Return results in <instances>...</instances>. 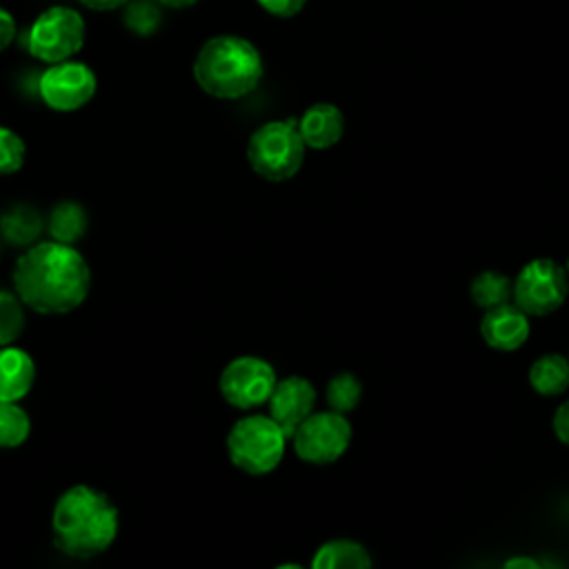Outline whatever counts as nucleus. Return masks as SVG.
Wrapping results in <instances>:
<instances>
[{"mask_svg": "<svg viewBox=\"0 0 569 569\" xmlns=\"http://www.w3.org/2000/svg\"><path fill=\"white\" fill-rule=\"evenodd\" d=\"M11 282L27 309L42 316H64L87 300L91 267L73 244L49 238L20 253Z\"/></svg>", "mask_w": 569, "mask_h": 569, "instance_id": "obj_1", "label": "nucleus"}, {"mask_svg": "<svg viewBox=\"0 0 569 569\" xmlns=\"http://www.w3.org/2000/svg\"><path fill=\"white\" fill-rule=\"evenodd\" d=\"M120 511L109 493L78 482L64 489L51 509L53 547L73 560L104 553L118 538Z\"/></svg>", "mask_w": 569, "mask_h": 569, "instance_id": "obj_2", "label": "nucleus"}, {"mask_svg": "<svg viewBox=\"0 0 569 569\" xmlns=\"http://www.w3.org/2000/svg\"><path fill=\"white\" fill-rule=\"evenodd\" d=\"M191 73L207 96L238 100L260 84L264 62L251 40L236 33H220L204 40L198 49Z\"/></svg>", "mask_w": 569, "mask_h": 569, "instance_id": "obj_3", "label": "nucleus"}, {"mask_svg": "<svg viewBox=\"0 0 569 569\" xmlns=\"http://www.w3.org/2000/svg\"><path fill=\"white\" fill-rule=\"evenodd\" d=\"M224 447L229 462L236 469L249 476H264L280 465L287 447V433L269 413H249L233 422Z\"/></svg>", "mask_w": 569, "mask_h": 569, "instance_id": "obj_4", "label": "nucleus"}, {"mask_svg": "<svg viewBox=\"0 0 569 569\" xmlns=\"http://www.w3.org/2000/svg\"><path fill=\"white\" fill-rule=\"evenodd\" d=\"M305 149L296 120H269L249 136L247 162L267 182H284L300 171Z\"/></svg>", "mask_w": 569, "mask_h": 569, "instance_id": "obj_5", "label": "nucleus"}, {"mask_svg": "<svg viewBox=\"0 0 569 569\" xmlns=\"http://www.w3.org/2000/svg\"><path fill=\"white\" fill-rule=\"evenodd\" d=\"M84 36V18L67 4H53L47 7L29 27L27 49L36 60L56 64L73 58L82 49Z\"/></svg>", "mask_w": 569, "mask_h": 569, "instance_id": "obj_6", "label": "nucleus"}, {"mask_svg": "<svg viewBox=\"0 0 569 569\" xmlns=\"http://www.w3.org/2000/svg\"><path fill=\"white\" fill-rule=\"evenodd\" d=\"M569 293V276L551 258L529 260L511 284V300L527 316H549L562 307Z\"/></svg>", "mask_w": 569, "mask_h": 569, "instance_id": "obj_7", "label": "nucleus"}, {"mask_svg": "<svg viewBox=\"0 0 569 569\" xmlns=\"http://www.w3.org/2000/svg\"><path fill=\"white\" fill-rule=\"evenodd\" d=\"M296 456L309 465L336 462L351 442V425L345 413L316 411L309 413L291 433Z\"/></svg>", "mask_w": 569, "mask_h": 569, "instance_id": "obj_8", "label": "nucleus"}, {"mask_svg": "<svg viewBox=\"0 0 569 569\" xmlns=\"http://www.w3.org/2000/svg\"><path fill=\"white\" fill-rule=\"evenodd\" d=\"M96 89L98 78L93 69L73 58L49 64L38 80V93L42 102L51 111L60 113H71L89 104L96 96Z\"/></svg>", "mask_w": 569, "mask_h": 569, "instance_id": "obj_9", "label": "nucleus"}, {"mask_svg": "<svg viewBox=\"0 0 569 569\" xmlns=\"http://www.w3.org/2000/svg\"><path fill=\"white\" fill-rule=\"evenodd\" d=\"M276 382V369L264 358L238 356L220 371L218 389L227 405L236 409H253L269 400Z\"/></svg>", "mask_w": 569, "mask_h": 569, "instance_id": "obj_10", "label": "nucleus"}, {"mask_svg": "<svg viewBox=\"0 0 569 569\" xmlns=\"http://www.w3.org/2000/svg\"><path fill=\"white\" fill-rule=\"evenodd\" d=\"M269 416L280 425V429L291 438L296 427L313 413L316 389L302 376H287L276 382L269 396Z\"/></svg>", "mask_w": 569, "mask_h": 569, "instance_id": "obj_11", "label": "nucleus"}, {"mask_svg": "<svg viewBox=\"0 0 569 569\" xmlns=\"http://www.w3.org/2000/svg\"><path fill=\"white\" fill-rule=\"evenodd\" d=\"M529 316L513 302H502L485 309L480 320L482 340L496 351H516L529 338Z\"/></svg>", "mask_w": 569, "mask_h": 569, "instance_id": "obj_12", "label": "nucleus"}, {"mask_svg": "<svg viewBox=\"0 0 569 569\" xmlns=\"http://www.w3.org/2000/svg\"><path fill=\"white\" fill-rule=\"evenodd\" d=\"M298 133L309 149H329L340 142L345 133V116L331 102H313L296 120Z\"/></svg>", "mask_w": 569, "mask_h": 569, "instance_id": "obj_13", "label": "nucleus"}, {"mask_svg": "<svg viewBox=\"0 0 569 569\" xmlns=\"http://www.w3.org/2000/svg\"><path fill=\"white\" fill-rule=\"evenodd\" d=\"M36 362L16 345L0 347V402H20L36 385Z\"/></svg>", "mask_w": 569, "mask_h": 569, "instance_id": "obj_14", "label": "nucleus"}, {"mask_svg": "<svg viewBox=\"0 0 569 569\" xmlns=\"http://www.w3.org/2000/svg\"><path fill=\"white\" fill-rule=\"evenodd\" d=\"M371 565L369 551L360 542L347 538L320 545L311 558L313 569H369Z\"/></svg>", "mask_w": 569, "mask_h": 569, "instance_id": "obj_15", "label": "nucleus"}, {"mask_svg": "<svg viewBox=\"0 0 569 569\" xmlns=\"http://www.w3.org/2000/svg\"><path fill=\"white\" fill-rule=\"evenodd\" d=\"M89 227V216L84 207L76 200H62L58 202L44 222V229L49 231L51 240L64 242V244H76Z\"/></svg>", "mask_w": 569, "mask_h": 569, "instance_id": "obj_16", "label": "nucleus"}, {"mask_svg": "<svg viewBox=\"0 0 569 569\" xmlns=\"http://www.w3.org/2000/svg\"><path fill=\"white\" fill-rule=\"evenodd\" d=\"M529 385L540 396H560L569 387V360L560 353H542L529 367Z\"/></svg>", "mask_w": 569, "mask_h": 569, "instance_id": "obj_17", "label": "nucleus"}, {"mask_svg": "<svg viewBox=\"0 0 569 569\" xmlns=\"http://www.w3.org/2000/svg\"><path fill=\"white\" fill-rule=\"evenodd\" d=\"M2 233L11 244H22L29 247L33 244V240L40 236L44 222L38 216V211H33L27 204H18L11 211H7L0 220Z\"/></svg>", "mask_w": 569, "mask_h": 569, "instance_id": "obj_18", "label": "nucleus"}, {"mask_svg": "<svg viewBox=\"0 0 569 569\" xmlns=\"http://www.w3.org/2000/svg\"><path fill=\"white\" fill-rule=\"evenodd\" d=\"M511 284H513V280L509 276L493 271V269H485L471 280L469 296L478 307L489 309V307L511 300Z\"/></svg>", "mask_w": 569, "mask_h": 569, "instance_id": "obj_19", "label": "nucleus"}, {"mask_svg": "<svg viewBox=\"0 0 569 569\" xmlns=\"http://www.w3.org/2000/svg\"><path fill=\"white\" fill-rule=\"evenodd\" d=\"M31 433V418L18 402H0V449H18Z\"/></svg>", "mask_w": 569, "mask_h": 569, "instance_id": "obj_20", "label": "nucleus"}, {"mask_svg": "<svg viewBox=\"0 0 569 569\" xmlns=\"http://www.w3.org/2000/svg\"><path fill=\"white\" fill-rule=\"evenodd\" d=\"M327 405L331 411L349 413L358 407L362 396V385L351 371H338L327 382Z\"/></svg>", "mask_w": 569, "mask_h": 569, "instance_id": "obj_21", "label": "nucleus"}, {"mask_svg": "<svg viewBox=\"0 0 569 569\" xmlns=\"http://www.w3.org/2000/svg\"><path fill=\"white\" fill-rule=\"evenodd\" d=\"M24 302L18 298L16 291L0 289V347L13 345L27 325Z\"/></svg>", "mask_w": 569, "mask_h": 569, "instance_id": "obj_22", "label": "nucleus"}, {"mask_svg": "<svg viewBox=\"0 0 569 569\" xmlns=\"http://www.w3.org/2000/svg\"><path fill=\"white\" fill-rule=\"evenodd\" d=\"M162 22L160 7L151 0H129L124 11V27L138 36H151Z\"/></svg>", "mask_w": 569, "mask_h": 569, "instance_id": "obj_23", "label": "nucleus"}, {"mask_svg": "<svg viewBox=\"0 0 569 569\" xmlns=\"http://www.w3.org/2000/svg\"><path fill=\"white\" fill-rule=\"evenodd\" d=\"M27 144L20 133L0 124V176H11L22 169Z\"/></svg>", "mask_w": 569, "mask_h": 569, "instance_id": "obj_24", "label": "nucleus"}, {"mask_svg": "<svg viewBox=\"0 0 569 569\" xmlns=\"http://www.w3.org/2000/svg\"><path fill=\"white\" fill-rule=\"evenodd\" d=\"M256 2L269 16L282 18V20L298 16L305 9V4H307V0H256Z\"/></svg>", "mask_w": 569, "mask_h": 569, "instance_id": "obj_25", "label": "nucleus"}, {"mask_svg": "<svg viewBox=\"0 0 569 569\" xmlns=\"http://www.w3.org/2000/svg\"><path fill=\"white\" fill-rule=\"evenodd\" d=\"M551 427H553L556 438H558L562 445L569 447V400H565V402L556 409V413H553V418H551Z\"/></svg>", "mask_w": 569, "mask_h": 569, "instance_id": "obj_26", "label": "nucleus"}, {"mask_svg": "<svg viewBox=\"0 0 569 569\" xmlns=\"http://www.w3.org/2000/svg\"><path fill=\"white\" fill-rule=\"evenodd\" d=\"M16 31V18L4 7H0V51H4L13 42Z\"/></svg>", "mask_w": 569, "mask_h": 569, "instance_id": "obj_27", "label": "nucleus"}, {"mask_svg": "<svg viewBox=\"0 0 569 569\" xmlns=\"http://www.w3.org/2000/svg\"><path fill=\"white\" fill-rule=\"evenodd\" d=\"M78 2L91 11H113L124 7L129 0H78Z\"/></svg>", "mask_w": 569, "mask_h": 569, "instance_id": "obj_28", "label": "nucleus"}, {"mask_svg": "<svg viewBox=\"0 0 569 569\" xmlns=\"http://www.w3.org/2000/svg\"><path fill=\"white\" fill-rule=\"evenodd\" d=\"M505 569H538V562L533 560V558H527V556H516V558H509V560H505V565H502Z\"/></svg>", "mask_w": 569, "mask_h": 569, "instance_id": "obj_29", "label": "nucleus"}, {"mask_svg": "<svg viewBox=\"0 0 569 569\" xmlns=\"http://www.w3.org/2000/svg\"><path fill=\"white\" fill-rule=\"evenodd\" d=\"M156 2L162 7H169V9H187V7L196 4L198 0H156Z\"/></svg>", "mask_w": 569, "mask_h": 569, "instance_id": "obj_30", "label": "nucleus"}, {"mask_svg": "<svg viewBox=\"0 0 569 569\" xmlns=\"http://www.w3.org/2000/svg\"><path fill=\"white\" fill-rule=\"evenodd\" d=\"M565 269H567V276H569V258H567V264H565Z\"/></svg>", "mask_w": 569, "mask_h": 569, "instance_id": "obj_31", "label": "nucleus"}, {"mask_svg": "<svg viewBox=\"0 0 569 569\" xmlns=\"http://www.w3.org/2000/svg\"><path fill=\"white\" fill-rule=\"evenodd\" d=\"M567 360H569V356H567Z\"/></svg>", "mask_w": 569, "mask_h": 569, "instance_id": "obj_32", "label": "nucleus"}]
</instances>
